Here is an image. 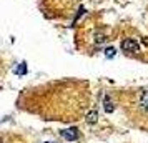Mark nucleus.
<instances>
[{
	"label": "nucleus",
	"instance_id": "nucleus-1",
	"mask_svg": "<svg viewBox=\"0 0 148 143\" xmlns=\"http://www.w3.org/2000/svg\"><path fill=\"white\" fill-rule=\"evenodd\" d=\"M62 136L67 140V142H75V140H78V136H80V131L77 127H70V128L63 130L62 131Z\"/></svg>",
	"mask_w": 148,
	"mask_h": 143
},
{
	"label": "nucleus",
	"instance_id": "nucleus-2",
	"mask_svg": "<svg viewBox=\"0 0 148 143\" xmlns=\"http://www.w3.org/2000/svg\"><path fill=\"white\" fill-rule=\"evenodd\" d=\"M121 50L123 52H132V53H136L138 50H140V45H138V42H135V40H123V43H121Z\"/></svg>",
	"mask_w": 148,
	"mask_h": 143
},
{
	"label": "nucleus",
	"instance_id": "nucleus-3",
	"mask_svg": "<svg viewBox=\"0 0 148 143\" xmlns=\"http://www.w3.org/2000/svg\"><path fill=\"white\" fill-rule=\"evenodd\" d=\"M140 105H141V108L148 110V92H143L140 95Z\"/></svg>",
	"mask_w": 148,
	"mask_h": 143
},
{
	"label": "nucleus",
	"instance_id": "nucleus-4",
	"mask_svg": "<svg viewBox=\"0 0 148 143\" xmlns=\"http://www.w3.org/2000/svg\"><path fill=\"white\" fill-rule=\"evenodd\" d=\"M103 105H105V112H113L115 107H113V103H112V100H110V96H105V100H103Z\"/></svg>",
	"mask_w": 148,
	"mask_h": 143
},
{
	"label": "nucleus",
	"instance_id": "nucleus-5",
	"mask_svg": "<svg viewBox=\"0 0 148 143\" xmlns=\"http://www.w3.org/2000/svg\"><path fill=\"white\" fill-rule=\"evenodd\" d=\"M97 120H98V113H97L95 110H92V112L87 115V122L92 125V123H97Z\"/></svg>",
	"mask_w": 148,
	"mask_h": 143
},
{
	"label": "nucleus",
	"instance_id": "nucleus-6",
	"mask_svg": "<svg viewBox=\"0 0 148 143\" xmlns=\"http://www.w3.org/2000/svg\"><path fill=\"white\" fill-rule=\"evenodd\" d=\"M25 72H27V63L23 62V63H20V65H18V68L15 70V73H17V75H23Z\"/></svg>",
	"mask_w": 148,
	"mask_h": 143
},
{
	"label": "nucleus",
	"instance_id": "nucleus-7",
	"mask_svg": "<svg viewBox=\"0 0 148 143\" xmlns=\"http://www.w3.org/2000/svg\"><path fill=\"white\" fill-rule=\"evenodd\" d=\"M105 55H107L108 58H113V57H115V48L113 47H108L107 50H105Z\"/></svg>",
	"mask_w": 148,
	"mask_h": 143
},
{
	"label": "nucleus",
	"instance_id": "nucleus-8",
	"mask_svg": "<svg viewBox=\"0 0 148 143\" xmlns=\"http://www.w3.org/2000/svg\"><path fill=\"white\" fill-rule=\"evenodd\" d=\"M45 143H50V142H45Z\"/></svg>",
	"mask_w": 148,
	"mask_h": 143
}]
</instances>
